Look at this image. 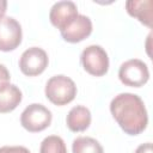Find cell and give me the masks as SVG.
I'll return each mask as SVG.
<instances>
[{"label":"cell","mask_w":153,"mask_h":153,"mask_svg":"<svg viewBox=\"0 0 153 153\" xmlns=\"http://www.w3.org/2000/svg\"><path fill=\"white\" fill-rule=\"evenodd\" d=\"M110 111L115 121L128 135H137L147 127V110L143 100L137 94L124 92L115 96L110 103Z\"/></svg>","instance_id":"1"},{"label":"cell","mask_w":153,"mask_h":153,"mask_svg":"<svg viewBox=\"0 0 153 153\" xmlns=\"http://www.w3.org/2000/svg\"><path fill=\"white\" fill-rule=\"evenodd\" d=\"M45 97L55 105L62 106L71 103L76 96L74 81L62 74L51 76L45 84Z\"/></svg>","instance_id":"2"},{"label":"cell","mask_w":153,"mask_h":153,"mask_svg":"<svg viewBox=\"0 0 153 153\" xmlns=\"http://www.w3.org/2000/svg\"><path fill=\"white\" fill-rule=\"evenodd\" d=\"M51 111L42 104L32 103L20 115V124L30 133L42 131L51 123Z\"/></svg>","instance_id":"3"},{"label":"cell","mask_w":153,"mask_h":153,"mask_svg":"<svg viewBox=\"0 0 153 153\" xmlns=\"http://www.w3.org/2000/svg\"><path fill=\"white\" fill-rule=\"evenodd\" d=\"M80 61L84 69L94 76H103L109 69L108 53L97 44L86 47L80 55Z\"/></svg>","instance_id":"4"},{"label":"cell","mask_w":153,"mask_h":153,"mask_svg":"<svg viewBox=\"0 0 153 153\" xmlns=\"http://www.w3.org/2000/svg\"><path fill=\"white\" fill-rule=\"evenodd\" d=\"M118 78L122 84L130 87H141L149 79L147 65L139 59H130L123 62L118 69Z\"/></svg>","instance_id":"5"},{"label":"cell","mask_w":153,"mask_h":153,"mask_svg":"<svg viewBox=\"0 0 153 153\" xmlns=\"http://www.w3.org/2000/svg\"><path fill=\"white\" fill-rule=\"evenodd\" d=\"M48 55L38 47H31L26 49L19 59V68L26 76H36L44 72L48 67Z\"/></svg>","instance_id":"6"},{"label":"cell","mask_w":153,"mask_h":153,"mask_svg":"<svg viewBox=\"0 0 153 153\" xmlns=\"http://www.w3.org/2000/svg\"><path fill=\"white\" fill-rule=\"evenodd\" d=\"M22 26L12 17L0 19V50L11 51L22 43Z\"/></svg>","instance_id":"7"},{"label":"cell","mask_w":153,"mask_h":153,"mask_svg":"<svg viewBox=\"0 0 153 153\" xmlns=\"http://www.w3.org/2000/svg\"><path fill=\"white\" fill-rule=\"evenodd\" d=\"M62 38L69 43H78L87 38L92 32V22L87 16L78 14L67 26L60 31Z\"/></svg>","instance_id":"8"},{"label":"cell","mask_w":153,"mask_h":153,"mask_svg":"<svg viewBox=\"0 0 153 153\" xmlns=\"http://www.w3.org/2000/svg\"><path fill=\"white\" fill-rule=\"evenodd\" d=\"M78 14V7L73 1H57L50 8L49 19L51 24L61 31Z\"/></svg>","instance_id":"9"},{"label":"cell","mask_w":153,"mask_h":153,"mask_svg":"<svg viewBox=\"0 0 153 153\" xmlns=\"http://www.w3.org/2000/svg\"><path fill=\"white\" fill-rule=\"evenodd\" d=\"M22 91L13 84L0 82V112L6 114L13 111L22 102Z\"/></svg>","instance_id":"10"},{"label":"cell","mask_w":153,"mask_h":153,"mask_svg":"<svg viewBox=\"0 0 153 153\" xmlns=\"http://www.w3.org/2000/svg\"><path fill=\"white\" fill-rule=\"evenodd\" d=\"M66 123L72 131H84L91 124V112L86 106H73L66 117Z\"/></svg>","instance_id":"11"},{"label":"cell","mask_w":153,"mask_h":153,"mask_svg":"<svg viewBox=\"0 0 153 153\" xmlns=\"http://www.w3.org/2000/svg\"><path fill=\"white\" fill-rule=\"evenodd\" d=\"M129 16L136 18L143 25L152 27V1L151 0H129L126 2Z\"/></svg>","instance_id":"12"},{"label":"cell","mask_w":153,"mask_h":153,"mask_svg":"<svg viewBox=\"0 0 153 153\" xmlns=\"http://www.w3.org/2000/svg\"><path fill=\"white\" fill-rule=\"evenodd\" d=\"M73 153H104L102 145L93 137L79 136L73 140Z\"/></svg>","instance_id":"13"},{"label":"cell","mask_w":153,"mask_h":153,"mask_svg":"<svg viewBox=\"0 0 153 153\" xmlns=\"http://www.w3.org/2000/svg\"><path fill=\"white\" fill-rule=\"evenodd\" d=\"M39 153H67L66 143L62 137L57 135L47 136L41 142Z\"/></svg>","instance_id":"14"},{"label":"cell","mask_w":153,"mask_h":153,"mask_svg":"<svg viewBox=\"0 0 153 153\" xmlns=\"http://www.w3.org/2000/svg\"><path fill=\"white\" fill-rule=\"evenodd\" d=\"M0 153H30V151L24 146H2Z\"/></svg>","instance_id":"15"},{"label":"cell","mask_w":153,"mask_h":153,"mask_svg":"<svg viewBox=\"0 0 153 153\" xmlns=\"http://www.w3.org/2000/svg\"><path fill=\"white\" fill-rule=\"evenodd\" d=\"M10 79H11V76H10L7 68L5 67V65L0 63V82H8Z\"/></svg>","instance_id":"16"},{"label":"cell","mask_w":153,"mask_h":153,"mask_svg":"<svg viewBox=\"0 0 153 153\" xmlns=\"http://www.w3.org/2000/svg\"><path fill=\"white\" fill-rule=\"evenodd\" d=\"M135 153H153V149H152V143L151 142H146V143H142L140 145Z\"/></svg>","instance_id":"17"},{"label":"cell","mask_w":153,"mask_h":153,"mask_svg":"<svg viewBox=\"0 0 153 153\" xmlns=\"http://www.w3.org/2000/svg\"><path fill=\"white\" fill-rule=\"evenodd\" d=\"M7 8V1L6 0H0V19L5 17V12Z\"/></svg>","instance_id":"18"}]
</instances>
